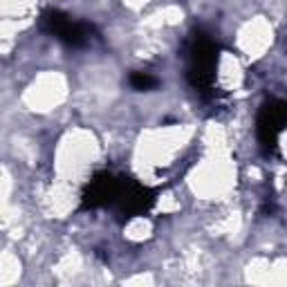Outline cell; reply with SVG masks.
Returning <instances> with one entry per match:
<instances>
[{"instance_id": "obj_1", "label": "cell", "mask_w": 287, "mask_h": 287, "mask_svg": "<svg viewBox=\"0 0 287 287\" xmlns=\"http://www.w3.org/2000/svg\"><path fill=\"white\" fill-rule=\"evenodd\" d=\"M132 83H135L137 88H148V85H155V81H153L148 74H137L135 79H132Z\"/></svg>"}]
</instances>
